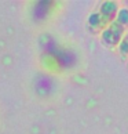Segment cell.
Here are the masks:
<instances>
[{"label": "cell", "mask_w": 128, "mask_h": 134, "mask_svg": "<svg viewBox=\"0 0 128 134\" xmlns=\"http://www.w3.org/2000/svg\"><path fill=\"white\" fill-rule=\"evenodd\" d=\"M117 51L121 57H128V32L127 35L124 36V39L121 40V43L119 44V47H117Z\"/></svg>", "instance_id": "3"}, {"label": "cell", "mask_w": 128, "mask_h": 134, "mask_svg": "<svg viewBox=\"0 0 128 134\" xmlns=\"http://www.w3.org/2000/svg\"><path fill=\"white\" fill-rule=\"evenodd\" d=\"M120 11V6L117 2L107 0L99 4L95 11H92L87 18V28L91 33H102L110 24L116 19Z\"/></svg>", "instance_id": "1"}, {"label": "cell", "mask_w": 128, "mask_h": 134, "mask_svg": "<svg viewBox=\"0 0 128 134\" xmlns=\"http://www.w3.org/2000/svg\"><path fill=\"white\" fill-rule=\"evenodd\" d=\"M127 6H128V2H127Z\"/></svg>", "instance_id": "4"}, {"label": "cell", "mask_w": 128, "mask_h": 134, "mask_svg": "<svg viewBox=\"0 0 128 134\" xmlns=\"http://www.w3.org/2000/svg\"><path fill=\"white\" fill-rule=\"evenodd\" d=\"M127 32H128V7H121L116 19L99 35L102 46L110 48V50L119 47V44L124 39Z\"/></svg>", "instance_id": "2"}]
</instances>
